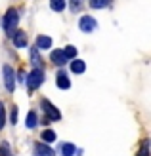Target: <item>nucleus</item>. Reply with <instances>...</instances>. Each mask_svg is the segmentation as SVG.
Instances as JSON below:
<instances>
[{"label":"nucleus","mask_w":151,"mask_h":156,"mask_svg":"<svg viewBox=\"0 0 151 156\" xmlns=\"http://www.w3.org/2000/svg\"><path fill=\"white\" fill-rule=\"evenodd\" d=\"M44 82V71L42 69H35V71H31L29 76H27V88L29 91H35L38 90V86Z\"/></svg>","instance_id":"1"},{"label":"nucleus","mask_w":151,"mask_h":156,"mask_svg":"<svg viewBox=\"0 0 151 156\" xmlns=\"http://www.w3.org/2000/svg\"><path fill=\"white\" fill-rule=\"evenodd\" d=\"M96 19L94 17H90V15H82L81 17V21H78V27H81V30L82 33H92L94 29H96Z\"/></svg>","instance_id":"5"},{"label":"nucleus","mask_w":151,"mask_h":156,"mask_svg":"<svg viewBox=\"0 0 151 156\" xmlns=\"http://www.w3.org/2000/svg\"><path fill=\"white\" fill-rule=\"evenodd\" d=\"M4 122H6V116H4V105L0 103V129L4 128Z\"/></svg>","instance_id":"20"},{"label":"nucleus","mask_w":151,"mask_h":156,"mask_svg":"<svg viewBox=\"0 0 151 156\" xmlns=\"http://www.w3.org/2000/svg\"><path fill=\"white\" fill-rule=\"evenodd\" d=\"M140 156H149V141L145 139L144 143H142V149H140Z\"/></svg>","instance_id":"19"},{"label":"nucleus","mask_w":151,"mask_h":156,"mask_svg":"<svg viewBox=\"0 0 151 156\" xmlns=\"http://www.w3.org/2000/svg\"><path fill=\"white\" fill-rule=\"evenodd\" d=\"M17 23H19V13H17V10L10 8L8 13L4 15V30H6L8 34H12V30L17 27Z\"/></svg>","instance_id":"2"},{"label":"nucleus","mask_w":151,"mask_h":156,"mask_svg":"<svg viewBox=\"0 0 151 156\" xmlns=\"http://www.w3.org/2000/svg\"><path fill=\"white\" fill-rule=\"evenodd\" d=\"M75 145L73 143H63L61 145V154L63 156H75Z\"/></svg>","instance_id":"12"},{"label":"nucleus","mask_w":151,"mask_h":156,"mask_svg":"<svg viewBox=\"0 0 151 156\" xmlns=\"http://www.w3.org/2000/svg\"><path fill=\"white\" fill-rule=\"evenodd\" d=\"M36 124H38V120H36V112H35V111H29V112H27L25 126H27V128H35Z\"/></svg>","instance_id":"13"},{"label":"nucleus","mask_w":151,"mask_h":156,"mask_svg":"<svg viewBox=\"0 0 151 156\" xmlns=\"http://www.w3.org/2000/svg\"><path fill=\"white\" fill-rule=\"evenodd\" d=\"M55 82H58V86L61 90H69L71 88V80L67 78L65 73H58V78H55Z\"/></svg>","instance_id":"9"},{"label":"nucleus","mask_w":151,"mask_h":156,"mask_svg":"<svg viewBox=\"0 0 151 156\" xmlns=\"http://www.w3.org/2000/svg\"><path fill=\"white\" fill-rule=\"evenodd\" d=\"M2 73H4V84H6V90H8V91H13V88H15V76H13V69H12L10 65H4Z\"/></svg>","instance_id":"4"},{"label":"nucleus","mask_w":151,"mask_h":156,"mask_svg":"<svg viewBox=\"0 0 151 156\" xmlns=\"http://www.w3.org/2000/svg\"><path fill=\"white\" fill-rule=\"evenodd\" d=\"M50 8L54 12H63L65 10V0H50Z\"/></svg>","instance_id":"14"},{"label":"nucleus","mask_w":151,"mask_h":156,"mask_svg":"<svg viewBox=\"0 0 151 156\" xmlns=\"http://www.w3.org/2000/svg\"><path fill=\"white\" fill-rule=\"evenodd\" d=\"M50 46H52V38H50V36L40 34V36L36 38V48H38V50H48Z\"/></svg>","instance_id":"10"},{"label":"nucleus","mask_w":151,"mask_h":156,"mask_svg":"<svg viewBox=\"0 0 151 156\" xmlns=\"http://www.w3.org/2000/svg\"><path fill=\"white\" fill-rule=\"evenodd\" d=\"M107 4H109V0H90V6L96 8V10L98 8H105Z\"/></svg>","instance_id":"18"},{"label":"nucleus","mask_w":151,"mask_h":156,"mask_svg":"<svg viewBox=\"0 0 151 156\" xmlns=\"http://www.w3.org/2000/svg\"><path fill=\"white\" fill-rule=\"evenodd\" d=\"M13 44H15V48H25L27 46V34L23 33V30H15L13 33Z\"/></svg>","instance_id":"7"},{"label":"nucleus","mask_w":151,"mask_h":156,"mask_svg":"<svg viewBox=\"0 0 151 156\" xmlns=\"http://www.w3.org/2000/svg\"><path fill=\"white\" fill-rule=\"evenodd\" d=\"M71 71H73L75 74H82V73L86 71L84 61H81V59H73V61H71Z\"/></svg>","instance_id":"11"},{"label":"nucleus","mask_w":151,"mask_h":156,"mask_svg":"<svg viewBox=\"0 0 151 156\" xmlns=\"http://www.w3.org/2000/svg\"><path fill=\"white\" fill-rule=\"evenodd\" d=\"M42 108L46 112V122H55V120H61V112L55 108L48 99H42Z\"/></svg>","instance_id":"3"},{"label":"nucleus","mask_w":151,"mask_h":156,"mask_svg":"<svg viewBox=\"0 0 151 156\" xmlns=\"http://www.w3.org/2000/svg\"><path fill=\"white\" fill-rule=\"evenodd\" d=\"M35 156H55V152H54L52 147H48L42 141V143H36L35 145Z\"/></svg>","instance_id":"6"},{"label":"nucleus","mask_w":151,"mask_h":156,"mask_svg":"<svg viewBox=\"0 0 151 156\" xmlns=\"http://www.w3.org/2000/svg\"><path fill=\"white\" fill-rule=\"evenodd\" d=\"M10 122L15 124L17 122V107H12V114H10Z\"/></svg>","instance_id":"21"},{"label":"nucleus","mask_w":151,"mask_h":156,"mask_svg":"<svg viewBox=\"0 0 151 156\" xmlns=\"http://www.w3.org/2000/svg\"><path fill=\"white\" fill-rule=\"evenodd\" d=\"M31 55H33V65H35V69H42V61H40V57H38V51L33 50V51H31Z\"/></svg>","instance_id":"17"},{"label":"nucleus","mask_w":151,"mask_h":156,"mask_svg":"<svg viewBox=\"0 0 151 156\" xmlns=\"http://www.w3.org/2000/svg\"><path fill=\"white\" fill-rule=\"evenodd\" d=\"M63 53H65V57H67V59H75L78 51H77V48H75V46H67V48L63 50Z\"/></svg>","instance_id":"15"},{"label":"nucleus","mask_w":151,"mask_h":156,"mask_svg":"<svg viewBox=\"0 0 151 156\" xmlns=\"http://www.w3.org/2000/svg\"><path fill=\"white\" fill-rule=\"evenodd\" d=\"M50 59H52V63H55V65L67 63V57H65V53H63V50H54L52 55H50Z\"/></svg>","instance_id":"8"},{"label":"nucleus","mask_w":151,"mask_h":156,"mask_svg":"<svg viewBox=\"0 0 151 156\" xmlns=\"http://www.w3.org/2000/svg\"><path fill=\"white\" fill-rule=\"evenodd\" d=\"M54 139H55V133H54L52 129H44V131H42V141H44V143H52Z\"/></svg>","instance_id":"16"}]
</instances>
